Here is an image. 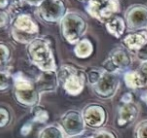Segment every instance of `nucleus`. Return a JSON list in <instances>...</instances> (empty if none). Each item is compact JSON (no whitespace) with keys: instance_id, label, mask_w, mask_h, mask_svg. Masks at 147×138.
Instances as JSON below:
<instances>
[{"instance_id":"nucleus-1","label":"nucleus","mask_w":147,"mask_h":138,"mask_svg":"<svg viewBox=\"0 0 147 138\" xmlns=\"http://www.w3.org/2000/svg\"><path fill=\"white\" fill-rule=\"evenodd\" d=\"M30 60L42 71H55L56 65L52 51L45 39H33L28 45Z\"/></svg>"},{"instance_id":"nucleus-2","label":"nucleus","mask_w":147,"mask_h":138,"mask_svg":"<svg viewBox=\"0 0 147 138\" xmlns=\"http://www.w3.org/2000/svg\"><path fill=\"white\" fill-rule=\"evenodd\" d=\"M58 79L62 81V85L67 94L77 96L84 89L86 73L71 65H64L58 72Z\"/></svg>"},{"instance_id":"nucleus-3","label":"nucleus","mask_w":147,"mask_h":138,"mask_svg":"<svg viewBox=\"0 0 147 138\" xmlns=\"http://www.w3.org/2000/svg\"><path fill=\"white\" fill-rule=\"evenodd\" d=\"M87 30V22L79 14L67 13L61 20V31L65 40L70 44H76L82 39Z\"/></svg>"},{"instance_id":"nucleus-4","label":"nucleus","mask_w":147,"mask_h":138,"mask_svg":"<svg viewBox=\"0 0 147 138\" xmlns=\"http://www.w3.org/2000/svg\"><path fill=\"white\" fill-rule=\"evenodd\" d=\"M132 55L123 45L116 46L110 51L107 58L102 62V68L107 72L121 74L130 70L132 65Z\"/></svg>"},{"instance_id":"nucleus-5","label":"nucleus","mask_w":147,"mask_h":138,"mask_svg":"<svg viewBox=\"0 0 147 138\" xmlns=\"http://www.w3.org/2000/svg\"><path fill=\"white\" fill-rule=\"evenodd\" d=\"M87 13L94 19L105 23L120 10L119 0H90L86 3Z\"/></svg>"},{"instance_id":"nucleus-6","label":"nucleus","mask_w":147,"mask_h":138,"mask_svg":"<svg viewBox=\"0 0 147 138\" xmlns=\"http://www.w3.org/2000/svg\"><path fill=\"white\" fill-rule=\"evenodd\" d=\"M16 99L26 106H33L39 100V93L35 85L28 80L23 74L17 73L14 76Z\"/></svg>"},{"instance_id":"nucleus-7","label":"nucleus","mask_w":147,"mask_h":138,"mask_svg":"<svg viewBox=\"0 0 147 138\" xmlns=\"http://www.w3.org/2000/svg\"><path fill=\"white\" fill-rule=\"evenodd\" d=\"M120 85L119 74L111 73L104 70L100 80L95 84L93 91L101 99H111L117 93Z\"/></svg>"},{"instance_id":"nucleus-8","label":"nucleus","mask_w":147,"mask_h":138,"mask_svg":"<svg viewBox=\"0 0 147 138\" xmlns=\"http://www.w3.org/2000/svg\"><path fill=\"white\" fill-rule=\"evenodd\" d=\"M127 29L130 31L147 29V6L134 4L128 7L124 14Z\"/></svg>"},{"instance_id":"nucleus-9","label":"nucleus","mask_w":147,"mask_h":138,"mask_svg":"<svg viewBox=\"0 0 147 138\" xmlns=\"http://www.w3.org/2000/svg\"><path fill=\"white\" fill-rule=\"evenodd\" d=\"M38 32V26L28 15L22 14L13 22V37L19 42L32 41V36Z\"/></svg>"},{"instance_id":"nucleus-10","label":"nucleus","mask_w":147,"mask_h":138,"mask_svg":"<svg viewBox=\"0 0 147 138\" xmlns=\"http://www.w3.org/2000/svg\"><path fill=\"white\" fill-rule=\"evenodd\" d=\"M86 124L82 113L77 110H69L61 117V128L67 136H79L85 131Z\"/></svg>"},{"instance_id":"nucleus-11","label":"nucleus","mask_w":147,"mask_h":138,"mask_svg":"<svg viewBox=\"0 0 147 138\" xmlns=\"http://www.w3.org/2000/svg\"><path fill=\"white\" fill-rule=\"evenodd\" d=\"M84 122L90 128L98 129L102 127L107 121V111L102 105L97 103L88 104L82 111Z\"/></svg>"},{"instance_id":"nucleus-12","label":"nucleus","mask_w":147,"mask_h":138,"mask_svg":"<svg viewBox=\"0 0 147 138\" xmlns=\"http://www.w3.org/2000/svg\"><path fill=\"white\" fill-rule=\"evenodd\" d=\"M40 15L48 22H57L66 15V6L62 0H45L40 5Z\"/></svg>"},{"instance_id":"nucleus-13","label":"nucleus","mask_w":147,"mask_h":138,"mask_svg":"<svg viewBox=\"0 0 147 138\" xmlns=\"http://www.w3.org/2000/svg\"><path fill=\"white\" fill-rule=\"evenodd\" d=\"M138 115H139V108L134 102L122 104L117 111L116 125L120 128H127L135 122Z\"/></svg>"},{"instance_id":"nucleus-14","label":"nucleus","mask_w":147,"mask_h":138,"mask_svg":"<svg viewBox=\"0 0 147 138\" xmlns=\"http://www.w3.org/2000/svg\"><path fill=\"white\" fill-rule=\"evenodd\" d=\"M122 45L129 51L137 52L140 48L147 43V32L146 30H137L130 31L122 37Z\"/></svg>"},{"instance_id":"nucleus-15","label":"nucleus","mask_w":147,"mask_h":138,"mask_svg":"<svg viewBox=\"0 0 147 138\" xmlns=\"http://www.w3.org/2000/svg\"><path fill=\"white\" fill-rule=\"evenodd\" d=\"M58 74L55 71H43L35 83L38 93L54 91L58 86Z\"/></svg>"},{"instance_id":"nucleus-16","label":"nucleus","mask_w":147,"mask_h":138,"mask_svg":"<svg viewBox=\"0 0 147 138\" xmlns=\"http://www.w3.org/2000/svg\"><path fill=\"white\" fill-rule=\"evenodd\" d=\"M104 25L108 33L117 39L122 38L125 35V30L127 29L125 19L117 14L109 18L104 23Z\"/></svg>"},{"instance_id":"nucleus-17","label":"nucleus","mask_w":147,"mask_h":138,"mask_svg":"<svg viewBox=\"0 0 147 138\" xmlns=\"http://www.w3.org/2000/svg\"><path fill=\"white\" fill-rule=\"evenodd\" d=\"M123 81L126 87L131 90L144 88L147 85V80L139 70H128L123 74Z\"/></svg>"},{"instance_id":"nucleus-18","label":"nucleus","mask_w":147,"mask_h":138,"mask_svg":"<svg viewBox=\"0 0 147 138\" xmlns=\"http://www.w3.org/2000/svg\"><path fill=\"white\" fill-rule=\"evenodd\" d=\"M93 44L89 39H81L78 43H76V46L74 48V53L78 58L85 59L88 58L93 53Z\"/></svg>"},{"instance_id":"nucleus-19","label":"nucleus","mask_w":147,"mask_h":138,"mask_svg":"<svg viewBox=\"0 0 147 138\" xmlns=\"http://www.w3.org/2000/svg\"><path fill=\"white\" fill-rule=\"evenodd\" d=\"M64 135L65 133L61 127L57 125H49L40 131L38 138H65Z\"/></svg>"},{"instance_id":"nucleus-20","label":"nucleus","mask_w":147,"mask_h":138,"mask_svg":"<svg viewBox=\"0 0 147 138\" xmlns=\"http://www.w3.org/2000/svg\"><path fill=\"white\" fill-rule=\"evenodd\" d=\"M103 72H104V69L103 68H95V67H92V68L88 69L85 73H86V79L88 80L89 84L91 86H94L100 80Z\"/></svg>"},{"instance_id":"nucleus-21","label":"nucleus","mask_w":147,"mask_h":138,"mask_svg":"<svg viewBox=\"0 0 147 138\" xmlns=\"http://www.w3.org/2000/svg\"><path fill=\"white\" fill-rule=\"evenodd\" d=\"M32 116H33V120L35 122H39V123L46 122L49 118L47 110L41 106H35L32 109Z\"/></svg>"},{"instance_id":"nucleus-22","label":"nucleus","mask_w":147,"mask_h":138,"mask_svg":"<svg viewBox=\"0 0 147 138\" xmlns=\"http://www.w3.org/2000/svg\"><path fill=\"white\" fill-rule=\"evenodd\" d=\"M134 138H147V119L140 121L134 129Z\"/></svg>"},{"instance_id":"nucleus-23","label":"nucleus","mask_w":147,"mask_h":138,"mask_svg":"<svg viewBox=\"0 0 147 138\" xmlns=\"http://www.w3.org/2000/svg\"><path fill=\"white\" fill-rule=\"evenodd\" d=\"M94 138H118L114 131L107 130V129H100L96 133L93 134Z\"/></svg>"},{"instance_id":"nucleus-24","label":"nucleus","mask_w":147,"mask_h":138,"mask_svg":"<svg viewBox=\"0 0 147 138\" xmlns=\"http://www.w3.org/2000/svg\"><path fill=\"white\" fill-rule=\"evenodd\" d=\"M10 83V76L5 71H0V90H5Z\"/></svg>"},{"instance_id":"nucleus-25","label":"nucleus","mask_w":147,"mask_h":138,"mask_svg":"<svg viewBox=\"0 0 147 138\" xmlns=\"http://www.w3.org/2000/svg\"><path fill=\"white\" fill-rule=\"evenodd\" d=\"M136 56H137V58L139 59L141 62H146L147 61V43L142 48H140L139 50L136 52Z\"/></svg>"},{"instance_id":"nucleus-26","label":"nucleus","mask_w":147,"mask_h":138,"mask_svg":"<svg viewBox=\"0 0 147 138\" xmlns=\"http://www.w3.org/2000/svg\"><path fill=\"white\" fill-rule=\"evenodd\" d=\"M9 121V114L4 109H0V127H4Z\"/></svg>"},{"instance_id":"nucleus-27","label":"nucleus","mask_w":147,"mask_h":138,"mask_svg":"<svg viewBox=\"0 0 147 138\" xmlns=\"http://www.w3.org/2000/svg\"><path fill=\"white\" fill-rule=\"evenodd\" d=\"M8 55H9V52H8L7 47L0 44V64L6 61V59L8 58Z\"/></svg>"},{"instance_id":"nucleus-28","label":"nucleus","mask_w":147,"mask_h":138,"mask_svg":"<svg viewBox=\"0 0 147 138\" xmlns=\"http://www.w3.org/2000/svg\"><path fill=\"white\" fill-rule=\"evenodd\" d=\"M120 100H121L122 104L131 103V102H133V94H132L131 92H125V93L122 95Z\"/></svg>"},{"instance_id":"nucleus-29","label":"nucleus","mask_w":147,"mask_h":138,"mask_svg":"<svg viewBox=\"0 0 147 138\" xmlns=\"http://www.w3.org/2000/svg\"><path fill=\"white\" fill-rule=\"evenodd\" d=\"M31 130H32V124L29 122L25 123L21 128V134L24 135V136H27V135L31 132Z\"/></svg>"},{"instance_id":"nucleus-30","label":"nucleus","mask_w":147,"mask_h":138,"mask_svg":"<svg viewBox=\"0 0 147 138\" xmlns=\"http://www.w3.org/2000/svg\"><path fill=\"white\" fill-rule=\"evenodd\" d=\"M138 70L141 72V74L146 78V80H147V61L146 62H141V64H140Z\"/></svg>"},{"instance_id":"nucleus-31","label":"nucleus","mask_w":147,"mask_h":138,"mask_svg":"<svg viewBox=\"0 0 147 138\" xmlns=\"http://www.w3.org/2000/svg\"><path fill=\"white\" fill-rule=\"evenodd\" d=\"M28 4L30 5H33V6H40L45 0H25Z\"/></svg>"},{"instance_id":"nucleus-32","label":"nucleus","mask_w":147,"mask_h":138,"mask_svg":"<svg viewBox=\"0 0 147 138\" xmlns=\"http://www.w3.org/2000/svg\"><path fill=\"white\" fill-rule=\"evenodd\" d=\"M140 97H141L142 101H143L144 103H146V105H147V91H143V92H142L141 96H140Z\"/></svg>"},{"instance_id":"nucleus-33","label":"nucleus","mask_w":147,"mask_h":138,"mask_svg":"<svg viewBox=\"0 0 147 138\" xmlns=\"http://www.w3.org/2000/svg\"><path fill=\"white\" fill-rule=\"evenodd\" d=\"M9 0H0V8H4L8 5Z\"/></svg>"},{"instance_id":"nucleus-34","label":"nucleus","mask_w":147,"mask_h":138,"mask_svg":"<svg viewBox=\"0 0 147 138\" xmlns=\"http://www.w3.org/2000/svg\"><path fill=\"white\" fill-rule=\"evenodd\" d=\"M4 22H5V19H4V17H2V16H0V26L3 25Z\"/></svg>"},{"instance_id":"nucleus-35","label":"nucleus","mask_w":147,"mask_h":138,"mask_svg":"<svg viewBox=\"0 0 147 138\" xmlns=\"http://www.w3.org/2000/svg\"><path fill=\"white\" fill-rule=\"evenodd\" d=\"M67 138H83L82 135H79V136H68Z\"/></svg>"},{"instance_id":"nucleus-36","label":"nucleus","mask_w":147,"mask_h":138,"mask_svg":"<svg viewBox=\"0 0 147 138\" xmlns=\"http://www.w3.org/2000/svg\"><path fill=\"white\" fill-rule=\"evenodd\" d=\"M20 0H9V2H13V3H17V2H19Z\"/></svg>"},{"instance_id":"nucleus-37","label":"nucleus","mask_w":147,"mask_h":138,"mask_svg":"<svg viewBox=\"0 0 147 138\" xmlns=\"http://www.w3.org/2000/svg\"><path fill=\"white\" fill-rule=\"evenodd\" d=\"M83 138H94L93 135H91V136H86V137H83Z\"/></svg>"},{"instance_id":"nucleus-38","label":"nucleus","mask_w":147,"mask_h":138,"mask_svg":"<svg viewBox=\"0 0 147 138\" xmlns=\"http://www.w3.org/2000/svg\"><path fill=\"white\" fill-rule=\"evenodd\" d=\"M80 1H83V2H86V3H87V2H89L90 0H80Z\"/></svg>"},{"instance_id":"nucleus-39","label":"nucleus","mask_w":147,"mask_h":138,"mask_svg":"<svg viewBox=\"0 0 147 138\" xmlns=\"http://www.w3.org/2000/svg\"><path fill=\"white\" fill-rule=\"evenodd\" d=\"M146 32H147V29H146Z\"/></svg>"}]
</instances>
